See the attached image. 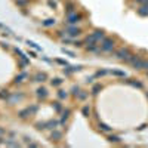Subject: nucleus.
<instances>
[{"label": "nucleus", "mask_w": 148, "mask_h": 148, "mask_svg": "<svg viewBox=\"0 0 148 148\" xmlns=\"http://www.w3.org/2000/svg\"><path fill=\"white\" fill-rule=\"evenodd\" d=\"M27 114H30V110H24V111L19 113V117H21V119H25V117H27Z\"/></svg>", "instance_id": "14"}, {"label": "nucleus", "mask_w": 148, "mask_h": 148, "mask_svg": "<svg viewBox=\"0 0 148 148\" xmlns=\"http://www.w3.org/2000/svg\"><path fill=\"white\" fill-rule=\"evenodd\" d=\"M58 96H59V98H67V93H65V92H62V90H61V92L58 93Z\"/></svg>", "instance_id": "22"}, {"label": "nucleus", "mask_w": 148, "mask_h": 148, "mask_svg": "<svg viewBox=\"0 0 148 148\" xmlns=\"http://www.w3.org/2000/svg\"><path fill=\"white\" fill-rule=\"evenodd\" d=\"M136 12H138V15H141V16H148V6H141Z\"/></svg>", "instance_id": "5"}, {"label": "nucleus", "mask_w": 148, "mask_h": 148, "mask_svg": "<svg viewBox=\"0 0 148 148\" xmlns=\"http://www.w3.org/2000/svg\"><path fill=\"white\" fill-rule=\"evenodd\" d=\"M36 79H37V82H43V80L46 79V74H37Z\"/></svg>", "instance_id": "15"}, {"label": "nucleus", "mask_w": 148, "mask_h": 148, "mask_svg": "<svg viewBox=\"0 0 148 148\" xmlns=\"http://www.w3.org/2000/svg\"><path fill=\"white\" fill-rule=\"evenodd\" d=\"M142 68H144V70H147V71H148V59H144V64H142Z\"/></svg>", "instance_id": "21"}, {"label": "nucleus", "mask_w": 148, "mask_h": 148, "mask_svg": "<svg viewBox=\"0 0 148 148\" xmlns=\"http://www.w3.org/2000/svg\"><path fill=\"white\" fill-rule=\"evenodd\" d=\"M55 110H56V111H59V110H61V105H59V102H55Z\"/></svg>", "instance_id": "27"}, {"label": "nucleus", "mask_w": 148, "mask_h": 148, "mask_svg": "<svg viewBox=\"0 0 148 148\" xmlns=\"http://www.w3.org/2000/svg\"><path fill=\"white\" fill-rule=\"evenodd\" d=\"M93 36H95V39H96V40H104V39H105V37H104V33L102 31H99V30H96V31H95V34H93Z\"/></svg>", "instance_id": "8"}, {"label": "nucleus", "mask_w": 148, "mask_h": 148, "mask_svg": "<svg viewBox=\"0 0 148 148\" xmlns=\"http://www.w3.org/2000/svg\"><path fill=\"white\" fill-rule=\"evenodd\" d=\"M79 19H80V16H79V15H76V13H73V12H70V13H68V22H70V24H76V22H79Z\"/></svg>", "instance_id": "4"}, {"label": "nucleus", "mask_w": 148, "mask_h": 148, "mask_svg": "<svg viewBox=\"0 0 148 148\" xmlns=\"http://www.w3.org/2000/svg\"><path fill=\"white\" fill-rule=\"evenodd\" d=\"M24 79H27V74L25 73H22L19 77H16V80H15V83H21V82H24Z\"/></svg>", "instance_id": "11"}, {"label": "nucleus", "mask_w": 148, "mask_h": 148, "mask_svg": "<svg viewBox=\"0 0 148 148\" xmlns=\"http://www.w3.org/2000/svg\"><path fill=\"white\" fill-rule=\"evenodd\" d=\"M114 40L113 39H104L102 40V45H101V50L104 52H113V49H114Z\"/></svg>", "instance_id": "1"}, {"label": "nucleus", "mask_w": 148, "mask_h": 148, "mask_svg": "<svg viewBox=\"0 0 148 148\" xmlns=\"http://www.w3.org/2000/svg\"><path fill=\"white\" fill-rule=\"evenodd\" d=\"M52 84H55V86H58V84H61V80H59V79H55V82L52 80Z\"/></svg>", "instance_id": "24"}, {"label": "nucleus", "mask_w": 148, "mask_h": 148, "mask_svg": "<svg viewBox=\"0 0 148 148\" xmlns=\"http://www.w3.org/2000/svg\"><path fill=\"white\" fill-rule=\"evenodd\" d=\"M142 64H144V59H142L141 56H138L133 62H132V67H133L135 70H142Z\"/></svg>", "instance_id": "3"}, {"label": "nucleus", "mask_w": 148, "mask_h": 148, "mask_svg": "<svg viewBox=\"0 0 148 148\" xmlns=\"http://www.w3.org/2000/svg\"><path fill=\"white\" fill-rule=\"evenodd\" d=\"M108 71H105V70H101V71H98L96 74H95V76H96V77H99V76H104V74H107Z\"/></svg>", "instance_id": "20"}, {"label": "nucleus", "mask_w": 148, "mask_h": 148, "mask_svg": "<svg viewBox=\"0 0 148 148\" xmlns=\"http://www.w3.org/2000/svg\"><path fill=\"white\" fill-rule=\"evenodd\" d=\"M68 114H70V110H65V111H64V116H62V123L68 119Z\"/></svg>", "instance_id": "18"}, {"label": "nucleus", "mask_w": 148, "mask_h": 148, "mask_svg": "<svg viewBox=\"0 0 148 148\" xmlns=\"http://www.w3.org/2000/svg\"><path fill=\"white\" fill-rule=\"evenodd\" d=\"M132 55L130 54V50L127 49V48H121V49H119L117 52H116V56L119 58V59H121V61H127V58Z\"/></svg>", "instance_id": "2"}, {"label": "nucleus", "mask_w": 148, "mask_h": 148, "mask_svg": "<svg viewBox=\"0 0 148 148\" xmlns=\"http://www.w3.org/2000/svg\"><path fill=\"white\" fill-rule=\"evenodd\" d=\"M99 129L104 130V132H111V127L108 125H105V123H99Z\"/></svg>", "instance_id": "10"}, {"label": "nucleus", "mask_w": 148, "mask_h": 148, "mask_svg": "<svg viewBox=\"0 0 148 148\" xmlns=\"http://www.w3.org/2000/svg\"><path fill=\"white\" fill-rule=\"evenodd\" d=\"M147 98H148V92H147Z\"/></svg>", "instance_id": "28"}, {"label": "nucleus", "mask_w": 148, "mask_h": 148, "mask_svg": "<svg viewBox=\"0 0 148 148\" xmlns=\"http://www.w3.org/2000/svg\"><path fill=\"white\" fill-rule=\"evenodd\" d=\"M37 95H39V96H42V98H45L46 95H48V90L45 88H40V89H37Z\"/></svg>", "instance_id": "9"}, {"label": "nucleus", "mask_w": 148, "mask_h": 148, "mask_svg": "<svg viewBox=\"0 0 148 148\" xmlns=\"http://www.w3.org/2000/svg\"><path fill=\"white\" fill-rule=\"evenodd\" d=\"M110 141H111V142H120V138H119V136H113V135H111V136H110Z\"/></svg>", "instance_id": "17"}, {"label": "nucleus", "mask_w": 148, "mask_h": 148, "mask_svg": "<svg viewBox=\"0 0 148 148\" xmlns=\"http://www.w3.org/2000/svg\"><path fill=\"white\" fill-rule=\"evenodd\" d=\"M111 73H113V74H116V76H120V77H125V76H126L123 71H111Z\"/></svg>", "instance_id": "19"}, {"label": "nucleus", "mask_w": 148, "mask_h": 148, "mask_svg": "<svg viewBox=\"0 0 148 148\" xmlns=\"http://www.w3.org/2000/svg\"><path fill=\"white\" fill-rule=\"evenodd\" d=\"M52 24H55V19H48V21L43 22V25H46V27H49V25H52Z\"/></svg>", "instance_id": "16"}, {"label": "nucleus", "mask_w": 148, "mask_h": 148, "mask_svg": "<svg viewBox=\"0 0 148 148\" xmlns=\"http://www.w3.org/2000/svg\"><path fill=\"white\" fill-rule=\"evenodd\" d=\"M147 76H148V73H147Z\"/></svg>", "instance_id": "29"}, {"label": "nucleus", "mask_w": 148, "mask_h": 148, "mask_svg": "<svg viewBox=\"0 0 148 148\" xmlns=\"http://www.w3.org/2000/svg\"><path fill=\"white\" fill-rule=\"evenodd\" d=\"M73 93L74 95H79V88H76V86H74V88H73Z\"/></svg>", "instance_id": "25"}, {"label": "nucleus", "mask_w": 148, "mask_h": 148, "mask_svg": "<svg viewBox=\"0 0 148 148\" xmlns=\"http://www.w3.org/2000/svg\"><path fill=\"white\" fill-rule=\"evenodd\" d=\"M89 114H90V107H83V116L84 117H89Z\"/></svg>", "instance_id": "12"}, {"label": "nucleus", "mask_w": 148, "mask_h": 148, "mask_svg": "<svg viewBox=\"0 0 148 148\" xmlns=\"http://www.w3.org/2000/svg\"><path fill=\"white\" fill-rule=\"evenodd\" d=\"M86 96H88V93H80V95H79V98H80V99H84Z\"/></svg>", "instance_id": "26"}, {"label": "nucleus", "mask_w": 148, "mask_h": 148, "mask_svg": "<svg viewBox=\"0 0 148 148\" xmlns=\"http://www.w3.org/2000/svg\"><path fill=\"white\" fill-rule=\"evenodd\" d=\"M129 84H132V86H136V88H142V83H139V82H132V80H127Z\"/></svg>", "instance_id": "13"}, {"label": "nucleus", "mask_w": 148, "mask_h": 148, "mask_svg": "<svg viewBox=\"0 0 148 148\" xmlns=\"http://www.w3.org/2000/svg\"><path fill=\"white\" fill-rule=\"evenodd\" d=\"M101 90H102V84H95L92 89V95H98Z\"/></svg>", "instance_id": "6"}, {"label": "nucleus", "mask_w": 148, "mask_h": 148, "mask_svg": "<svg viewBox=\"0 0 148 148\" xmlns=\"http://www.w3.org/2000/svg\"><path fill=\"white\" fill-rule=\"evenodd\" d=\"M54 138H61V133L59 132H55V133H52V139Z\"/></svg>", "instance_id": "23"}, {"label": "nucleus", "mask_w": 148, "mask_h": 148, "mask_svg": "<svg viewBox=\"0 0 148 148\" xmlns=\"http://www.w3.org/2000/svg\"><path fill=\"white\" fill-rule=\"evenodd\" d=\"M68 34H70V36H79L80 30L79 28H68Z\"/></svg>", "instance_id": "7"}]
</instances>
